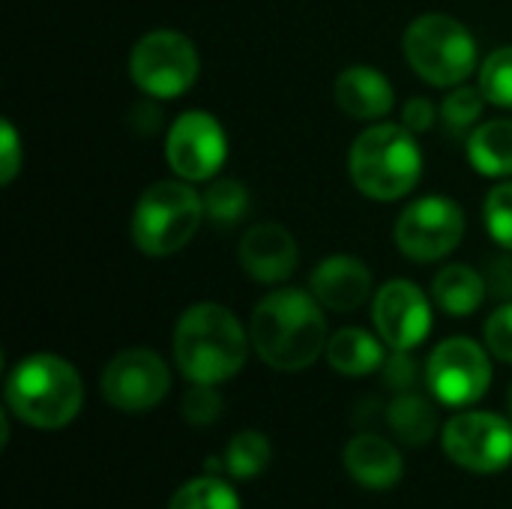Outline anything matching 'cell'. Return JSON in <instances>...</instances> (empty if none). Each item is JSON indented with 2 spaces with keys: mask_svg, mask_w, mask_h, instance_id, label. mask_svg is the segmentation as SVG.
<instances>
[{
  "mask_svg": "<svg viewBox=\"0 0 512 509\" xmlns=\"http://www.w3.org/2000/svg\"><path fill=\"white\" fill-rule=\"evenodd\" d=\"M252 348L279 372L309 369L327 351V318L315 294L300 288L270 291L252 312Z\"/></svg>",
  "mask_w": 512,
  "mask_h": 509,
  "instance_id": "1",
  "label": "cell"
},
{
  "mask_svg": "<svg viewBox=\"0 0 512 509\" xmlns=\"http://www.w3.org/2000/svg\"><path fill=\"white\" fill-rule=\"evenodd\" d=\"M249 342L240 318L219 303L189 306L174 330L177 369L192 384H225L249 357Z\"/></svg>",
  "mask_w": 512,
  "mask_h": 509,
  "instance_id": "2",
  "label": "cell"
},
{
  "mask_svg": "<svg viewBox=\"0 0 512 509\" xmlns=\"http://www.w3.org/2000/svg\"><path fill=\"white\" fill-rule=\"evenodd\" d=\"M84 405L78 369L57 354H33L6 378V408L33 429H63Z\"/></svg>",
  "mask_w": 512,
  "mask_h": 509,
  "instance_id": "3",
  "label": "cell"
},
{
  "mask_svg": "<svg viewBox=\"0 0 512 509\" xmlns=\"http://www.w3.org/2000/svg\"><path fill=\"white\" fill-rule=\"evenodd\" d=\"M354 186L372 201H399L420 183L423 153L417 135L399 123H375L363 129L348 153Z\"/></svg>",
  "mask_w": 512,
  "mask_h": 509,
  "instance_id": "4",
  "label": "cell"
},
{
  "mask_svg": "<svg viewBox=\"0 0 512 509\" xmlns=\"http://www.w3.org/2000/svg\"><path fill=\"white\" fill-rule=\"evenodd\" d=\"M204 195L186 180H159L147 186L132 213V240L138 252L165 258L186 249L201 228Z\"/></svg>",
  "mask_w": 512,
  "mask_h": 509,
  "instance_id": "5",
  "label": "cell"
},
{
  "mask_svg": "<svg viewBox=\"0 0 512 509\" xmlns=\"http://www.w3.org/2000/svg\"><path fill=\"white\" fill-rule=\"evenodd\" d=\"M408 66L435 87H459L477 69V39L453 15L429 12L408 24L402 36Z\"/></svg>",
  "mask_w": 512,
  "mask_h": 509,
  "instance_id": "6",
  "label": "cell"
},
{
  "mask_svg": "<svg viewBox=\"0 0 512 509\" xmlns=\"http://www.w3.org/2000/svg\"><path fill=\"white\" fill-rule=\"evenodd\" d=\"M198 48L177 30L144 33L129 54V75L153 99L183 96L198 81Z\"/></svg>",
  "mask_w": 512,
  "mask_h": 509,
  "instance_id": "7",
  "label": "cell"
},
{
  "mask_svg": "<svg viewBox=\"0 0 512 509\" xmlns=\"http://www.w3.org/2000/svg\"><path fill=\"white\" fill-rule=\"evenodd\" d=\"M426 384L438 402L450 408H468L492 387L489 354L468 336L444 339L426 363Z\"/></svg>",
  "mask_w": 512,
  "mask_h": 509,
  "instance_id": "8",
  "label": "cell"
},
{
  "mask_svg": "<svg viewBox=\"0 0 512 509\" xmlns=\"http://www.w3.org/2000/svg\"><path fill=\"white\" fill-rule=\"evenodd\" d=\"M465 237V210L444 198L426 195L411 201L396 222V246L411 261L447 258Z\"/></svg>",
  "mask_w": 512,
  "mask_h": 509,
  "instance_id": "9",
  "label": "cell"
},
{
  "mask_svg": "<svg viewBox=\"0 0 512 509\" xmlns=\"http://www.w3.org/2000/svg\"><path fill=\"white\" fill-rule=\"evenodd\" d=\"M450 462L471 474H498L512 462V423L492 411H465L441 435Z\"/></svg>",
  "mask_w": 512,
  "mask_h": 509,
  "instance_id": "10",
  "label": "cell"
},
{
  "mask_svg": "<svg viewBox=\"0 0 512 509\" xmlns=\"http://www.w3.org/2000/svg\"><path fill=\"white\" fill-rule=\"evenodd\" d=\"M171 390L168 363L150 348H126L102 372V396L111 408L141 414L156 408Z\"/></svg>",
  "mask_w": 512,
  "mask_h": 509,
  "instance_id": "11",
  "label": "cell"
},
{
  "mask_svg": "<svg viewBox=\"0 0 512 509\" xmlns=\"http://www.w3.org/2000/svg\"><path fill=\"white\" fill-rule=\"evenodd\" d=\"M165 159L171 171L186 183L210 180L228 159V138L222 123L207 111L180 114L168 129Z\"/></svg>",
  "mask_w": 512,
  "mask_h": 509,
  "instance_id": "12",
  "label": "cell"
},
{
  "mask_svg": "<svg viewBox=\"0 0 512 509\" xmlns=\"http://www.w3.org/2000/svg\"><path fill=\"white\" fill-rule=\"evenodd\" d=\"M372 321L384 345L393 351H414L432 330V306L414 282L393 279L375 294Z\"/></svg>",
  "mask_w": 512,
  "mask_h": 509,
  "instance_id": "13",
  "label": "cell"
},
{
  "mask_svg": "<svg viewBox=\"0 0 512 509\" xmlns=\"http://www.w3.org/2000/svg\"><path fill=\"white\" fill-rule=\"evenodd\" d=\"M237 255H240L243 270L255 282H264V285L285 282L297 270V264H300L297 240L279 222H258V225H252L243 234Z\"/></svg>",
  "mask_w": 512,
  "mask_h": 509,
  "instance_id": "14",
  "label": "cell"
},
{
  "mask_svg": "<svg viewBox=\"0 0 512 509\" xmlns=\"http://www.w3.org/2000/svg\"><path fill=\"white\" fill-rule=\"evenodd\" d=\"M312 294L324 309L333 312H354L372 294V273L360 258L351 255H330L312 270Z\"/></svg>",
  "mask_w": 512,
  "mask_h": 509,
  "instance_id": "15",
  "label": "cell"
},
{
  "mask_svg": "<svg viewBox=\"0 0 512 509\" xmlns=\"http://www.w3.org/2000/svg\"><path fill=\"white\" fill-rule=\"evenodd\" d=\"M336 105L354 120H378L390 114L396 93L384 72L372 66H348L333 84Z\"/></svg>",
  "mask_w": 512,
  "mask_h": 509,
  "instance_id": "16",
  "label": "cell"
},
{
  "mask_svg": "<svg viewBox=\"0 0 512 509\" xmlns=\"http://www.w3.org/2000/svg\"><path fill=\"white\" fill-rule=\"evenodd\" d=\"M345 471L366 489H393L405 474V462L387 438L357 435L345 447Z\"/></svg>",
  "mask_w": 512,
  "mask_h": 509,
  "instance_id": "17",
  "label": "cell"
},
{
  "mask_svg": "<svg viewBox=\"0 0 512 509\" xmlns=\"http://www.w3.org/2000/svg\"><path fill=\"white\" fill-rule=\"evenodd\" d=\"M489 294L486 276H480L468 264H447L435 273L432 279V300L441 312L453 318H468L474 315Z\"/></svg>",
  "mask_w": 512,
  "mask_h": 509,
  "instance_id": "18",
  "label": "cell"
},
{
  "mask_svg": "<svg viewBox=\"0 0 512 509\" xmlns=\"http://www.w3.org/2000/svg\"><path fill=\"white\" fill-rule=\"evenodd\" d=\"M324 357L339 375H348V378L372 375L387 360L381 336H372L369 330H360V327H345V330L333 333Z\"/></svg>",
  "mask_w": 512,
  "mask_h": 509,
  "instance_id": "19",
  "label": "cell"
},
{
  "mask_svg": "<svg viewBox=\"0 0 512 509\" xmlns=\"http://www.w3.org/2000/svg\"><path fill=\"white\" fill-rule=\"evenodd\" d=\"M468 159L483 177H512V120H489L471 129Z\"/></svg>",
  "mask_w": 512,
  "mask_h": 509,
  "instance_id": "20",
  "label": "cell"
},
{
  "mask_svg": "<svg viewBox=\"0 0 512 509\" xmlns=\"http://www.w3.org/2000/svg\"><path fill=\"white\" fill-rule=\"evenodd\" d=\"M387 426L402 444L426 447L438 432V411L426 396L408 390V393H399L387 405Z\"/></svg>",
  "mask_w": 512,
  "mask_h": 509,
  "instance_id": "21",
  "label": "cell"
},
{
  "mask_svg": "<svg viewBox=\"0 0 512 509\" xmlns=\"http://www.w3.org/2000/svg\"><path fill=\"white\" fill-rule=\"evenodd\" d=\"M249 207V189L240 180L222 177L210 183V189L204 192V219H210L219 228H234L240 219H246Z\"/></svg>",
  "mask_w": 512,
  "mask_h": 509,
  "instance_id": "22",
  "label": "cell"
},
{
  "mask_svg": "<svg viewBox=\"0 0 512 509\" xmlns=\"http://www.w3.org/2000/svg\"><path fill=\"white\" fill-rule=\"evenodd\" d=\"M168 509H243L237 492L219 477H198L183 483Z\"/></svg>",
  "mask_w": 512,
  "mask_h": 509,
  "instance_id": "23",
  "label": "cell"
},
{
  "mask_svg": "<svg viewBox=\"0 0 512 509\" xmlns=\"http://www.w3.org/2000/svg\"><path fill=\"white\" fill-rule=\"evenodd\" d=\"M270 465V441L261 432H240L225 450V468L237 480H252Z\"/></svg>",
  "mask_w": 512,
  "mask_h": 509,
  "instance_id": "24",
  "label": "cell"
},
{
  "mask_svg": "<svg viewBox=\"0 0 512 509\" xmlns=\"http://www.w3.org/2000/svg\"><path fill=\"white\" fill-rule=\"evenodd\" d=\"M480 90L492 105L512 108V45L492 51L480 66Z\"/></svg>",
  "mask_w": 512,
  "mask_h": 509,
  "instance_id": "25",
  "label": "cell"
},
{
  "mask_svg": "<svg viewBox=\"0 0 512 509\" xmlns=\"http://www.w3.org/2000/svg\"><path fill=\"white\" fill-rule=\"evenodd\" d=\"M483 90L480 87H465L459 84L453 93L444 96L441 102V117L453 132H465L477 123V117L483 114Z\"/></svg>",
  "mask_w": 512,
  "mask_h": 509,
  "instance_id": "26",
  "label": "cell"
},
{
  "mask_svg": "<svg viewBox=\"0 0 512 509\" xmlns=\"http://www.w3.org/2000/svg\"><path fill=\"white\" fill-rule=\"evenodd\" d=\"M483 216L492 240L504 249H512V183H501L486 195Z\"/></svg>",
  "mask_w": 512,
  "mask_h": 509,
  "instance_id": "27",
  "label": "cell"
},
{
  "mask_svg": "<svg viewBox=\"0 0 512 509\" xmlns=\"http://www.w3.org/2000/svg\"><path fill=\"white\" fill-rule=\"evenodd\" d=\"M222 417V396L216 384H195L183 396V420L189 426H210Z\"/></svg>",
  "mask_w": 512,
  "mask_h": 509,
  "instance_id": "28",
  "label": "cell"
},
{
  "mask_svg": "<svg viewBox=\"0 0 512 509\" xmlns=\"http://www.w3.org/2000/svg\"><path fill=\"white\" fill-rule=\"evenodd\" d=\"M486 345L498 360L512 363V300H507L504 306H498L489 315V321H486Z\"/></svg>",
  "mask_w": 512,
  "mask_h": 509,
  "instance_id": "29",
  "label": "cell"
},
{
  "mask_svg": "<svg viewBox=\"0 0 512 509\" xmlns=\"http://www.w3.org/2000/svg\"><path fill=\"white\" fill-rule=\"evenodd\" d=\"M381 372H384V384L393 387V390H399V393L414 390L417 381H420V369H417V363H414V357L408 351H393L384 360Z\"/></svg>",
  "mask_w": 512,
  "mask_h": 509,
  "instance_id": "30",
  "label": "cell"
},
{
  "mask_svg": "<svg viewBox=\"0 0 512 509\" xmlns=\"http://www.w3.org/2000/svg\"><path fill=\"white\" fill-rule=\"evenodd\" d=\"M21 171V141L12 120H0V183L9 186Z\"/></svg>",
  "mask_w": 512,
  "mask_h": 509,
  "instance_id": "31",
  "label": "cell"
},
{
  "mask_svg": "<svg viewBox=\"0 0 512 509\" xmlns=\"http://www.w3.org/2000/svg\"><path fill=\"white\" fill-rule=\"evenodd\" d=\"M435 117H438V108H435L432 99H426V96H414V99H408V105L402 108V126H408L414 135L432 129Z\"/></svg>",
  "mask_w": 512,
  "mask_h": 509,
  "instance_id": "32",
  "label": "cell"
},
{
  "mask_svg": "<svg viewBox=\"0 0 512 509\" xmlns=\"http://www.w3.org/2000/svg\"><path fill=\"white\" fill-rule=\"evenodd\" d=\"M486 285H489V294L498 297V300H512V249L507 255L495 258L489 264V273H486Z\"/></svg>",
  "mask_w": 512,
  "mask_h": 509,
  "instance_id": "33",
  "label": "cell"
},
{
  "mask_svg": "<svg viewBox=\"0 0 512 509\" xmlns=\"http://www.w3.org/2000/svg\"><path fill=\"white\" fill-rule=\"evenodd\" d=\"M507 405H510V414H512V384H510V393H507Z\"/></svg>",
  "mask_w": 512,
  "mask_h": 509,
  "instance_id": "34",
  "label": "cell"
}]
</instances>
